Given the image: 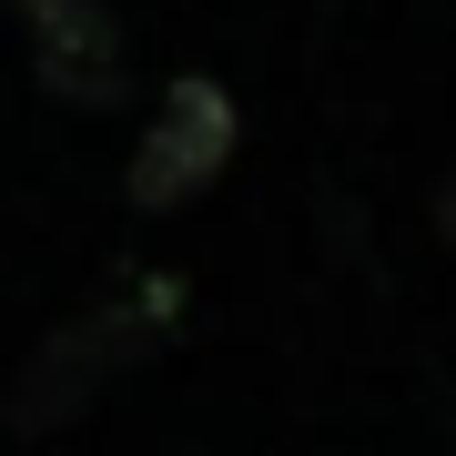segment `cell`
I'll use <instances>...</instances> for the list:
<instances>
[{"instance_id": "6da1fadb", "label": "cell", "mask_w": 456, "mask_h": 456, "mask_svg": "<svg viewBox=\"0 0 456 456\" xmlns=\"http://www.w3.org/2000/svg\"><path fill=\"white\" fill-rule=\"evenodd\" d=\"M173 305H183V284H132V294H112V305L71 314L61 335H41V355L20 365V386H11V426H20V436L71 426V416H82L132 355H152V345H163Z\"/></svg>"}, {"instance_id": "7a4b0ae2", "label": "cell", "mask_w": 456, "mask_h": 456, "mask_svg": "<svg viewBox=\"0 0 456 456\" xmlns=\"http://www.w3.org/2000/svg\"><path fill=\"white\" fill-rule=\"evenodd\" d=\"M233 142H244V112H233V92H224V82H203V71H193V82H173L163 102H152L142 142H132V173H122L132 213H183V203H203L213 183H224Z\"/></svg>"}, {"instance_id": "3957f363", "label": "cell", "mask_w": 456, "mask_h": 456, "mask_svg": "<svg viewBox=\"0 0 456 456\" xmlns=\"http://www.w3.org/2000/svg\"><path fill=\"white\" fill-rule=\"evenodd\" d=\"M20 31H31V71L51 102H71V112L122 102V20L102 0H20Z\"/></svg>"}]
</instances>
